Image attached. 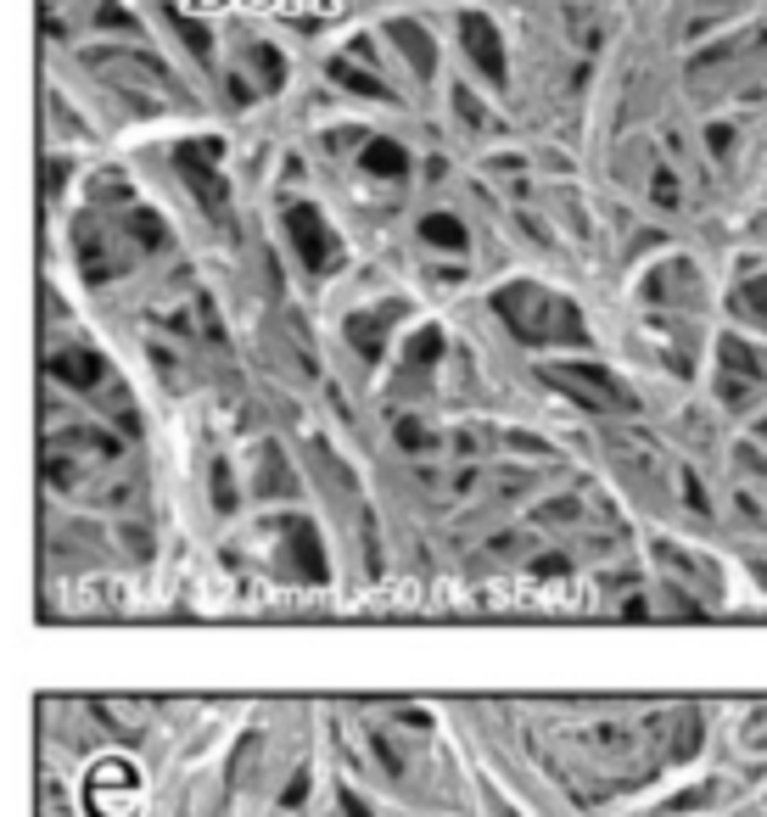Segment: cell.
<instances>
[{
	"mask_svg": "<svg viewBox=\"0 0 767 817\" xmlns=\"http://www.w3.org/2000/svg\"><path fill=\"white\" fill-rule=\"evenodd\" d=\"M365 163H370V168H381V174H403V151H398V146H387V140H381V146H370V151H365Z\"/></svg>",
	"mask_w": 767,
	"mask_h": 817,
	"instance_id": "1",
	"label": "cell"
},
{
	"mask_svg": "<svg viewBox=\"0 0 767 817\" xmlns=\"http://www.w3.org/2000/svg\"><path fill=\"white\" fill-rule=\"evenodd\" d=\"M425 235H432V241H443V247H465V230H460V224H443V219H432V224H425Z\"/></svg>",
	"mask_w": 767,
	"mask_h": 817,
	"instance_id": "2",
	"label": "cell"
}]
</instances>
